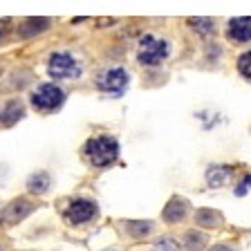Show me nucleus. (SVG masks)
Wrapping results in <instances>:
<instances>
[{
	"mask_svg": "<svg viewBox=\"0 0 251 251\" xmlns=\"http://www.w3.org/2000/svg\"><path fill=\"white\" fill-rule=\"evenodd\" d=\"M0 76H2V70H0Z\"/></svg>",
	"mask_w": 251,
	"mask_h": 251,
	"instance_id": "nucleus-25",
	"label": "nucleus"
},
{
	"mask_svg": "<svg viewBox=\"0 0 251 251\" xmlns=\"http://www.w3.org/2000/svg\"><path fill=\"white\" fill-rule=\"evenodd\" d=\"M25 117V101L14 97V99L5 101L0 108V128H11Z\"/></svg>",
	"mask_w": 251,
	"mask_h": 251,
	"instance_id": "nucleus-11",
	"label": "nucleus"
},
{
	"mask_svg": "<svg viewBox=\"0 0 251 251\" xmlns=\"http://www.w3.org/2000/svg\"><path fill=\"white\" fill-rule=\"evenodd\" d=\"M171 58V41L157 34L141 36L137 45V63L141 68H159Z\"/></svg>",
	"mask_w": 251,
	"mask_h": 251,
	"instance_id": "nucleus-2",
	"label": "nucleus"
},
{
	"mask_svg": "<svg viewBox=\"0 0 251 251\" xmlns=\"http://www.w3.org/2000/svg\"><path fill=\"white\" fill-rule=\"evenodd\" d=\"M47 74L54 78V83L56 81H76L83 74V65H81V61L72 52L61 50V52H54L50 56V61H47Z\"/></svg>",
	"mask_w": 251,
	"mask_h": 251,
	"instance_id": "nucleus-4",
	"label": "nucleus"
},
{
	"mask_svg": "<svg viewBox=\"0 0 251 251\" xmlns=\"http://www.w3.org/2000/svg\"><path fill=\"white\" fill-rule=\"evenodd\" d=\"M99 218V204L92 198H74L68 202L65 211H63V220L70 226H85L92 225Z\"/></svg>",
	"mask_w": 251,
	"mask_h": 251,
	"instance_id": "nucleus-5",
	"label": "nucleus"
},
{
	"mask_svg": "<svg viewBox=\"0 0 251 251\" xmlns=\"http://www.w3.org/2000/svg\"><path fill=\"white\" fill-rule=\"evenodd\" d=\"M225 36L231 45H249L251 43V16L231 18V21L226 23Z\"/></svg>",
	"mask_w": 251,
	"mask_h": 251,
	"instance_id": "nucleus-10",
	"label": "nucleus"
},
{
	"mask_svg": "<svg viewBox=\"0 0 251 251\" xmlns=\"http://www.w3.org/2000/svg\"><path fill=\"white\" fill-rule=\"evenodd\" d=\"M188 27L204 38L218 34V23H215L213 18H188Z\"/></svg>",
	"mask_w": 251,
	"mask_h": 251,
	"instance_id": "nucleus-17",
	"label": "nucleus"
},
{
	"mask_svg": "<svg viewBox=\"0 0 251 251\" xmlns=\"http://www.w3.org/2000/svg\"><path fill=\"white\" fill-rule=\"evenodd\" d=\"M193 209H191V202L182 195H173L171 200L166 202V206L162 209V222L168 226H175V225H182L191 218Z\"/></svg>",
	"mask_w": 251,
	"mask_h": 251,
	"instance_id": "nucleus-8",
	"label": "nucleus"
},
{
	"mask_svg": "<svg viewBox=\"0 0 251 251\" xmlns=\"http://www.w3.org/2000/svg\"><path fill=\"white\" fill-rule=\"evenodd\" d=\"M0 251H5V249H2V245H0Z\"/></svg>",
	"mask_w": 251,
	"mask_h": 251,
	"instance_id": "nucleus-24",
	"label": "nucleus"
},
{
	"mask_svg": "<svg viewBox=\"0 0 251 251\" xmlns=\"http://www.w3.org/2000/svg\"><path fill=\"white\" fill-rule=\"evenodd\" d=\"M117 229L128 240H146V238H151L155 233L157 225L152 220H121L117 225Z\"/></svg>",
	"mask_w": 251,
	"mask_h": 251,
	"instance_id": "nucleus-9",
	"label": "nucleus"
},
{
	"mask_svg": "<svg viewBox=\"0 0 251 251\" xmlns=\"http://www.w3.org/2000/svg\"><path fill=\"white\" fill-rule=\"evenodd\" d=\"M240 184H242V186H238V188H235V195H245L247 191H249V188H251V175H247V177L242 179Z\"/></svg>",
	"mask_w": 251,
	"mask_h": 251,
	"instance_id": "nucleus-21",
	"label": "nucleus"
},
{
	"mask_svg": "<svg viewBox=\"0 0 251 251\" xmlns=\"http://www.w3.org/2000/svg\"><path fill=\"white\" fill-rule=\"evenodd\" d=\"M25 188L34 200L41 198V195L50 193V188H52V175H50L47 171H43V168L41 171L29 173V177L25 179Z\"/></svg>",
	"mask_w": 251,
	"mask_h": 251,
	"instance_id": "nucleus-12",
	"label": "nucleus"
},
{
	"mask_svg": "<svg viewBox=\"0 0 251 251\" xmlns=\"http://www.w3.org/2000/svg\"><path fill=\"white\" fill-rule=\"evenodd\" d=\"M94 85H97V90L103 92V94L121 97V94H126L128 85H130V72H128L126 68H119V65H115V68H105L97 74Z\"/></svg>",
	"mask_w": 251,
	"mask_h": 251,
	"instance_id": "nucleus-6",
	"label": "nucleus"
},
{
	"mask_svg": "<svg viewBox=\"0 0 251 251\" xmlns=\"http://www.w3.org/2000/svg\"><path fill=\"white\" fill-rule=\"evenodd\" d=\"M38 209V202L34 198H27V195H21V198H14L11 202H7L0 211V225L2 226H16L25 222L34 211Z\"/></svg>",
	"mask_w": 251,
	"mask_h": 251,
	"instance_id": "nucleus-7",
	"label": "nucleus"
},
{
	"mask_svg": "<svg viewBox=\"0 0 251 251\" xmlns=\"http://www.w3.org/2000/svg\"><path fill=\"white\" fill-rule=\"evenodd\" d=\"M0 41H2V27H0Z\"/></svg>",
	"mask_w": 251,
	"mask_h": 251,
	"instance_id": "nucleus-22",
	"label": "nucleus"
},
{
	"mask_svg": "<svg viewBox=\"0 0 251 251\" xmlns=\"http://www.w3.org/2000/svg\"><path fill=\"white\" fill-rule=\"evenodd\" d=\"M235 168L229 164H211L206 171H204V179L211 188H222L229 184V179L233 177Z\"/></svg>",
	"mask_w": 251,
	"mask_h": 251,
	"instance_id": "nucleus-13",
	"label": "nucleus"
},
{
	"mask_svg": "<svg viewBox=\"0 0 251 251\" xmlns=\"http://www.w3.org/2000/svg\"><path fill=\"white\" fill-rule=\"evenodd\" d=\"M103 251H119V249H103Z\"/></svg>",
	"mask_w": 251,
	"mask_h": 251,
	"instance_id": "nucleus-23",
	"label": "nucleus"
},
{
	"mask_svg": "<svg viewBox=\"0 0 251 251\" xmlns=\"http://www.w3.org/2000/svg\"><path fill=\"white\" fill-rule=\"evenodd\" d=\"M235 70H238V74L245 78L247 83H251V50H247V52H242L240 56H238Z\"/></svg>",
	"mask_w": 251,
	"mask_h": 251,
	"instance_id": "nucleus-18",
	"label": "nucleus"
},
{
	"mask_svg": "<svg viewBox=\"0 0 251 251\" xmlns=\"http://www.w3.org/2000/svg\"><path fill=\"white\" fill-rule=\"evenodd\" d=\"M193 222H195V229L198 226L200 229H220V226L225 225V215L215 209L202 206V209L193 211Z\"/></svg>",
	"mask_w": 251,
	"mask_h": 251,
	"instance_id": "nucleus-16",
	"label": "nucleus"
},
{
	"mask_svg": "<svg viewBox=\"0 0 251 251\" xmlns=\"http://www.w3.org/2000/svg\"><path fill=\"white\" fill-rule=\"evenodd\" d=\"M206 251H238L233 245H229V242H215V245H211Z\"/></svg>",
	"mask_w": 251,
	"mask_h": 251,
	"instance_id": "nucleus-20",
	"label": "nucleus"
},
{
	"mask_svg": "<svg viewBox=\"0 0 251 251\" xmlns=\"http://www.w3.org/2000/svg\"><path fill=\"white\" fill-rule=\"evenodd\" d=\"M179 249L182 251H206L209 249V235L200 229H186L179 235Z\"/></svg>",
	"mask_w": 251,
	"mask_h": 251,
	"instance_id": "nucleus-15",
	"label": "nucleus"
},
{
	"mask_svg": "<svg viewBox=\"0 0 251 251\" xmlns=\"http://www.w3.org/2000/svg\"><path fill=\"white\" fill-rule=\"evenodd\" d=\"M52 27V18H25V21L18 25L16 34L23 41H31L34 36H41L43 31H47Z\"/></svg>",
	"mask_w": 251,
	"mask_h": 251,
	"instance_id": "nucleus-14",
	"label": "nucleus"
},
{
	"mask_svg": "<svg viewBox=\"0 0 251 251\" xmlns=\"http://www.w3.org/2000/svg\"><path fill=\"white\" fill-rule=\"evenodd\" d=\"M151 251H179V240H175L173 235H162L152 242Z\"/></svg>",
	"mask_w": 251,
	"mask_h": 251,
	"instance_id": "nucleus-19",
	"label": "nucleus"
},
{
	"mask_svg": "<svg viewBox=\"0 0 251 251\" xmlns=\"http://www.w3.org/2000/svg\"><path fill=\"white\" fill-rule=\"evenodd\" d=\"M119 155H121V146L112 135H94V137H90L83 144V148H81L83 162L88 164V166L97 168V171L110 168L119 159Z\"/></svg>",
	"mask_w": 251,
	"mask_h": 251,
	"instance_id": "nucleus-1",
	"label": "nucleus"
},
{
	"mask_svg": "<svg viewBox=\"0 0 251 251\" xmlns=\"http://www.w3.org/2000/svg\"><path fill=\"white\" fill-rule=\"evenodd\" d=\"M68 99V92L61 88L58 83L50 81V83H41L36 90H31L29 94V103L31 108L41 112V115H50V112H56Z\"/></svg>",
	"mask_w": 251,
	"mask_h": 251,
	"instance_id": "nucleus-3",
	"label": "nucleus"
}]
</instances>
